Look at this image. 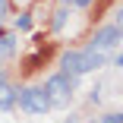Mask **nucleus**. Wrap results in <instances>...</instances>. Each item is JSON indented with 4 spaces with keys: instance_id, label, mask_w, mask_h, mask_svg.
<instances>
[{
    "instance_id": "7",
    "label": "nucleus",
    "mask_w": 123,
    "mask_h": 123,
    "mask_svg": "<svg viewBox=\"0 0 123 123\" xmlns=\"http://www.w3.org/2000/svg\"><path fill=\"white\" fill-rule=\"evenodd\" d=\"M66 19H69L66 6H63V10H57V13H54V19H51V29H54V32H63V25H66Z\"/></svg>"
},
{
    "instance_id": "6",
    "label": "nucleus",
    "mask_w": 123,
    "mask_h": 123,
    "mask_svg": "<svg viewBox=\"0 0 123 123\" xmlns=\"http://www.w3.org/2000/svg\"><path fill=\"white\" fill-rule=\"evenodd\" d=\"M16 51V35H0V60Z\"/></svg>"
},
{
    "instance_id": "9",
    "label": "nucleus",
    "mask_w": 123,
    "mask_h": 123,
    "mask_svg": "<svg viewBox=\"0 0 123 123\" xmlns=\"http://www.w3.org/2000/svg\"><path fill=\"white\" fill-rule=\"evenodd\" d=\"M98 123H123V111H111V114H101Z\"/></svg>"
},
{
    "instance_id": "1",
    "label": "nucleus",
    "mask_w": 123,
    "mask_h": 123,
    "mask_svg": "<svg viewBox=\"0 0 123 123\" xmlns=\"http://www.w3.org/2000/svg\"><path fill=\"white\" fill-rule=\"evenodd\" d=\"M107 57H111V54L92 51V47H85V51H66V54L60 57V73L79 79V76H85V73H92V69H101V66L107 63Z\"/></svg>"
},
{
    "instance_id": "3",
    "label": "nucleus",
    "mask_w": 123,
    "mask_h": 123,
    "mask_svg": "<svg viewBox=\"0 0 123 123\" xmlns=\"http://www.w3.org/2000/svg\"><path fill=\"white\" fill-rule=\"evenodd\" d=\"M16 101L25 114H47L51 111V101H47V92L44 85H25V88H16Z\"/></svg>"
},
{
    "instance_id": "4",
    "label": "nucleus",
    "mask_w": 123,
    "mask_h": 123,
    "mask_svg": "<svg viewBox=\"0 0 123 123\" xmlns=\"http://www.w3.org/2000/svg\"><path fill=\"white\" fill-rule=\"evenodd\" d=\"M120 38H123V32L114 25H101V29H95V35H92V41H88V47L92 51H101V54H111L114 47L120 44Z\"/></svg>"
},
{
    "instance_id": "12",
    "label": "nucleus",
    "mask_w": 123,
    "mask_h": 123,
    "mask_svg": "<svg viewBox=\"0 0 123 123\" xmlns=\"http://www.w3.org/2000/svg\"><path fill=\"white\" fill-rule=\"evenodd\" d=\"M6 13H10V0H0V19H3Z\"/></svg>"
},
{
    "instance_id": "5",
    "label": "nucleus",
    "mask_w": 123,
    "mask_h": 123,
    "mask_svg": "<svg viewBox=\"0 0 123 123\" xmlns=\"http://www.w3.org/2000/svg\"><path fill=\"white\" fill-rule=\"evenodd\" d=\"M13 104H16V88L0 76V111H10Z\"/></svg>"
},
{
    "instance_id": "13",
    "label": "nucleus",
    "mask_w": 123,
    "mask_h": 123,
    "mask_svg": "<svg viewBox=\"0 0 123 123\" xmlns=\"http://www.w3.org/2000/svg\"><path fill=\"white\" fill-rule=\"evenodd\" d=\"M114 63H117V66L123 69V54H117V60H114Z\"/></svg>"
},
{
    "instance_id": "8",
    "label": "nucleus",
    "mask_w": 123,
    "mask_h": 123,
    "mask_svg": "<svg viewBox=\"0 0 123 123\" xmlns=\"http://www.w3.org/2000/svg\"><path fill=\"white\" fill-rule=\"evenodd\" d=\"M13 29H16V32H29V29H32V16H29V13H19V16L13 19Z\"/></svg>"
},
{
    "instance_id": "14",
    "label": "nucleus",
    "mask_w": 123,
    "mask_h": 123,
    "mask_svg": "<svg viewBox=\"0 0 123 123\" xmlns=\"http://www.w3.org/2000/svg\"><path fill=\"white\" fill-rule=\"evenodd\" d=\"M60 3H63V6H73V0H60Z\"/></svg>"
},
{
    "instance_id": "11",
    "label": "nucleus",
    "mask_w": 123,
    "mask_h": 123,
    "mask_svg": "<svg viewBox=\"0 0 123 123\" xmlns=\"http://www.w3.org/2000/svg\"><path fill=\"white\" fill-rule=\"evenodd\" d=\"M92 3H95V0H73V6H79V10H88Z\"/></svg>"
},
{
    "instance_id": "2",
    "label": "nucleus",
    "mask_w": 123,
    "mask_h": 123,
    "mask_svg": "<svg viewBox=\"0 0 123 123\" xmlns=\"http://www.w3.org/2000/svg\"><path fill=\"white\" fill-rule=\"evenodd\" d=\"M73 88H76V79L66 76V73H54V76L44 79V92H47L51 107H66L73 98Z\"/></svg>"
},
{
    "instance_id": "10",
    "label": "nucleus",
    "mask_w": 123,
    "mask_h": 123,
    "mask_svg": "<svg viewBox=\"0 0 123 123\" xmlns=\"http://www.w3.org/2000/svg\"><path fill=\"white\" fill-rule=\"evenodd\" d=\"M114 25H117V29H120V32H123V6H120V10H117V13H114Z\"/></svg>"
}]
</instances>
